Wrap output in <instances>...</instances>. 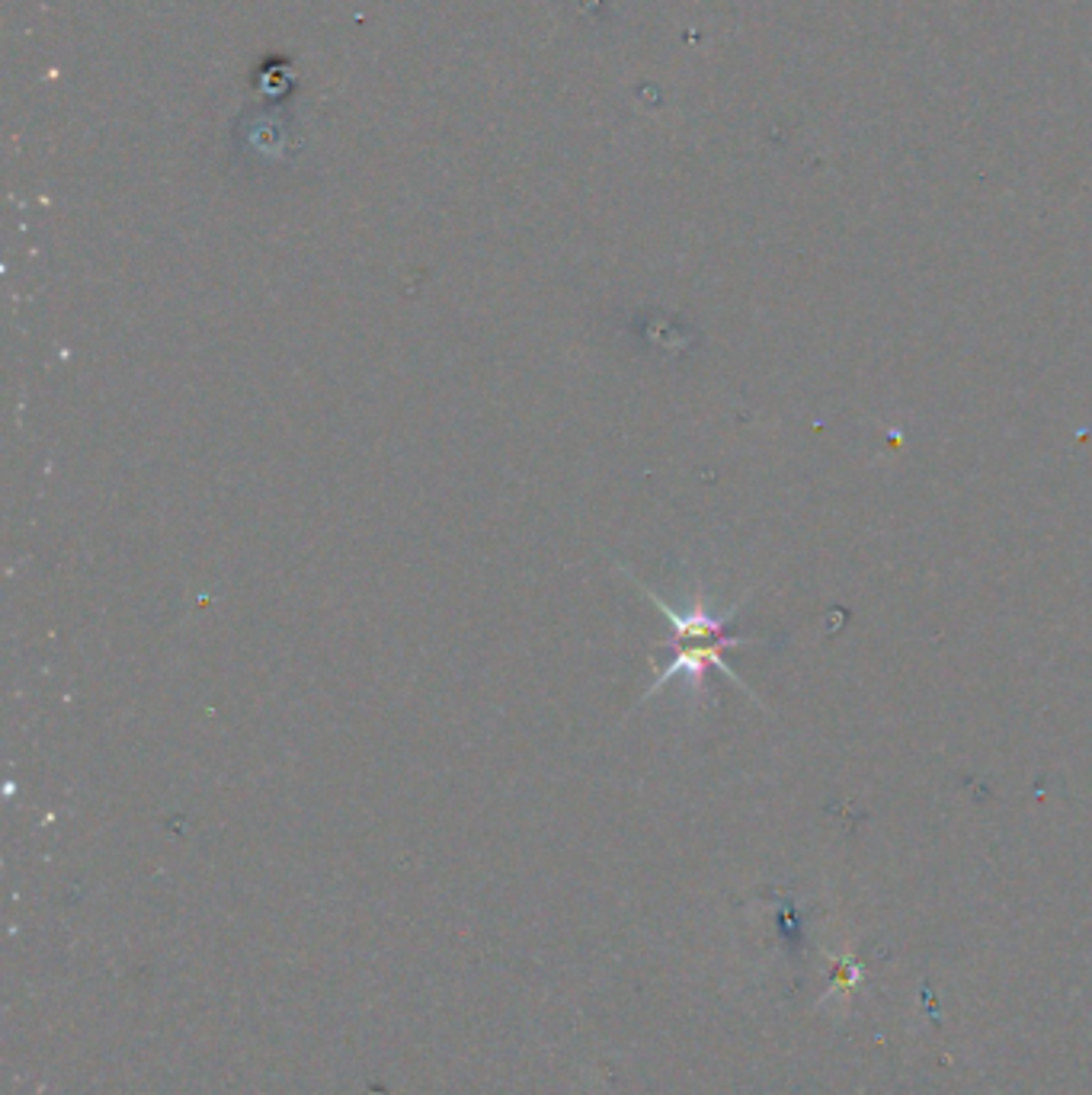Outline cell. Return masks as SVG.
Returning a JSON list of instances; mask_svg holds the SVG:
<instances>
[{
	"mask_svg": "<svg viewBox=\"0 0 1092 1095\" xmlns=\"http://www.w3.org/2000/svg\"><path fill=\"white\" fill-rule=\"evenodd\" d=\"M631 580H634V576H631ZM637 589L647 592V599L653 602V608H660L663 618L669 621V650H673V660H669L657 672V679H653V685L644 692V698H650L653 692H660L663 685H669L673 679H685V682L692 685V689H698V685L705 682V672L708 669H717L724 679L734 682L737 689H743L746 695H753L750 685H746L737 676V672H734V666L727 663V650H734L740 644H750V640H756L753 634H737L734 631L730 618H734L737 608H730V612H724V615H714V612H708V608H705V602H695L692 608L679 612V608L666 605L650 586L637 583Z\"/></svg>",
	"mask_w": 1092,
	"mask_h": 1095,
	"instance_id": "obj_1",
	"label": "cell"
}]
</instances>
